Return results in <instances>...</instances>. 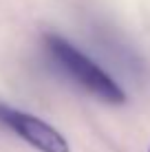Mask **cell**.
<instances>
[{
  "mask_svg": "<svg viewBox=\"0 0 150 152\" xmlns=\"http://www.w3.org/2000/svg\"><path fill=\"white\" fill-rule=\"evenodd\" d=\"M44 44L62 69L69 73L80 86H84L89 93H93L97 99H102L106 104H113V106H119V104L126 102L124 88L104 69H100L89 55L77 51L69 40L60 38L55 33H46Z\"/></svg>",
  "mask_w": 150,
  "mask_h": 152,
  "instance_id": "1",
  "label": "cell"
},
{
  "mask_svg": "<svg viewBox=\"0 0 150 152\" xmlns=\"http://www.w3.org/2000/svg\"><path fill=\"white\" fill-rule=\"evenodd\" d=\"M148 152H150V150H148Z\"/></svg>",
  "mask_w": 150,
  "mask_h": 152,
  "instance_id": "3",
  "label": "cell"
},
{
  "mask_svg": "<svg viewBox=\"0 0 150 152\" xmlns=\"http://www.w3.org/2000/svg\"><path fill=\"white\" fill-rule=\"evenodd\" d=\"M0 124L11 128L18 137H22L29 145H33L40 152H71L69 141L62 137V132H58L51 124L35 115L0 104Z\"/></svg>",
  "mask_w": 150,
  "mask_h": 152,
  "instance_id": "2",
  "label": "cell"
}]
</instances>
